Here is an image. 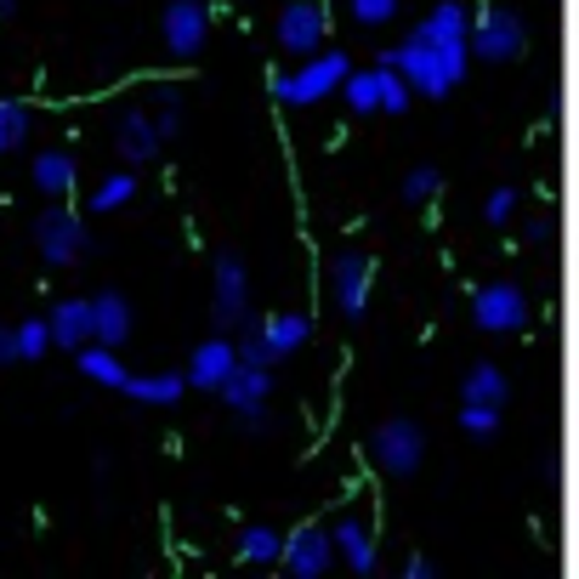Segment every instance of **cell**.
<instances>
[{"instance_id": "1", "label": "cell", "mask_w": 579, "mask_h": 579, "mask_svg": "<svg viewBox=\"0 0 579 579\" xmlns=\"http://www.w3.org/2000/svg\"><path fill=\"white\" fill-rule=\"evenodd\" d=\"M381 63H392L398 68V75L409 80V86H415V97H449L455 86H460V75H455V63L449 57H443L437 46H432V34L415 23V29H409V41L403 46H392Z\"/></svg>"}, {"instance_id": "2", "label": "cell", "mask_w": 579, "mask_h": 579, "mask_svg": "<svg viewBox=\"0 0 579 579\" xmlns=\"http://www.w3.org/2000/svg\"><path fill=\"white\" fill-rule=\"evenodd\" d=\"M347 75L353 68L341 52H313V57H301V68H279V75H272V97H279L285 109H307V102L341 91Z\"/></svg>"}, {"instance_id": "3", "label": "cell", "mask_w": 579, "mask_h": 579, "mask_svg": "<svg viewBox=\"0 0 579 579\" xmlns=\"http://www.w3.org/2000/svg\"><path fill=\"white\" fill-rule=\"evenodd\" d=\"M34 250H41L46 267H75L91 250V233L80 222V211H68L63 199H52L41 216H34Z\"/></svg>"}, {"instance_id": "4", "label": "cell", "mask_w": 579, "mask_h": 579, "mask_svg": "<svg viewBox=\"0 0 579 579\" xmlns=\"http://www.w3.org/2000/svg\"><path fill=\"white\" fill-rule=\"evenodd\" d=\"M369 460L381 466L387 477H415L421 460H426V432L415 421L392 415V421H381L369 432Z\"/></svg>"}, {"instance_id": "5", "label": "cell", "mask_w": 579, "mask_h": 579, "mask_svg": "<svg viewBox=\"0 0 579 579\" xmlns=\"http://www.w3.org/2000/svg\"><path fill=\"white\" fill-rule=\"evenodd\" d=\"M528 46V29L517 12H505V7H483L471 18V57H483V63H517Z\"/></svg>"}, {"instance_id": "6", "label": "cell", "mask_w": 579, "mask_h": 579, "mask_svg": "<svg viewBox=\"0 0 579 579\" xmlns=\"http://www.w3.org/2000/svg\"><path fill=\"white\" fill-rule=\"evenodd\" d=\"M211 313H216V330H238L250 319V272L233 250L216 256V279H211Z\"/></svg>"}, {"instance_id": "7", "label": "cell", "mask_w": 579, "mask_h": 579, "mask_svg": "<svg viewBox=\"0 0 579 579\" xmlns=\"http://www.w3.org/2000/svg\"><path fill=\"white\" fill-rule=\"evenodd\" d=\"M330 301L347 324H358L369 313V256L364 250H341L330 261Z\"/></svg>"}, {"instance_id": "8", "label": "cell", "mask_w": 579, "mask_h": 579, "mask_svg": "<svg viewBox=\"0 0 579 579\" xmlns=\"http://www.w3.org/2000/svg\"><path fill=\"white\" fill-rule=\"evenodd\" d=\"M159 34H165V52L170 57H199L204 41H211V12H204V0H170L165 18H159Z\"/></svg>"}, {"instance_id": "9", "label": "cell", "mask_w": 579, "mask_h": 579, "mask_svg": "<svg viewBox=\"0 0 579 579\" xmlns=\"http://www.w3.org/2000/svg\"><path fill=\"white\" fill-rule=\"evenodd\" d=\"M471 319L489 335H517L528 324V296L517 285H483L471 296Z\"/></svg>"}, {"instance_id": "10", "label": "cell", "mask_w": 579, "mask_h": 579, "mask_svg": "<svg viewBox=\"0 0 579 579\" xmlns=\"http://www.w3.org/2000/svg\"><path fill=\"white\" fill-rule=\"evenodd\" d=\"M267 392H272V381H267V364H233V375L222 381V403L238 415V426H245V432H256V426H261Z\"/></svg>"}, {"instance_id": "11", "label": "cell", "mask_w": 579, "mask_h": 579, "mask_svg": "<svg viewBox=\"0 0 579 579\" xmlns=\"http://www.w3.org/2000/svg\"><path fill=\"white\" fill-rule=\"evenodd\" d=\"M279 52L285 57L324 52V7H319V0H285V12H279Z\"/></svg>"}, {"instance_id": "12", "label": "cell", "mask_w": 579, "mask_h": 579, "mask_svg": "<svg viewBox=\"0 0 579 579\" xmlns=\"http://www.w3.org/2000/svg\"><path fill=\"white\" fill-rule=\"evenodd\" d=\"M421 29L432 34V46L455 63V75L466 80V63H471V18H466L460 0H443V7H432V18H426Z\"/></svg>"}, {"instance_id": "13", "label": "cell", "mask_w": 579, "mask_h": 579, "mask_svg": "<svg viewBox=\"0 0 579 579\" xmlns=\"http://www.w3.org/2000/svg\"><path fill=\"white\" fill-rule=\"evenodd\" d=\"M330 563H335V534H330V528H319V523L296 528V534L285 539V557H279V568H285V574H296V579H319Z\"/></svg>"}, {"instance_id": "14", "label": "cell", "mask_w": 579, "mask_h": 579, "mask_svg": "<svg viewBox=\"0 0 579 579\" xmlns=\"http://www.w3.org/2000/svg\"><path fill=\"white\" fill-rule=\"evenodd\" d=\"M114 148H120V159H125L131 170H136V165H154V159H159V148H165V136H159L154 114L125 109V114L114 120Z\"/></svg>"}, {"instance_id": "15", "label": "cell", "mask_w": 579, "mask_h": 579, "mask_svg": "<svg viewBox=\"0 0 579 579\" xmlns=\"http://www.w3.org/2000/svg\"><path fill=\"white\" fill-rule=\"evenodd\" d=\"M233 364H238V341H227V335L199 341L193 358H188V387H199V392H222V381L233 375Z\"/></svg>"}, {"instance_id": "16", "label": "cell", "mask_w": 579, "mask_h": 579, "mask_svg": "<svg viewBox=\"0 0 579 579\" xmlns=\"http://www.w3.org/2000/svg\"><path fill=\"white\" fill-rule=\"evenodd\" d=\"M46 324H52V347L57 353H80L91 341V296H63L46 313Z\"/></svg>"}, {"instance_id": "17", "label": "cell", "mask_w": 579, "mask_h": 579, "mask_svg": "<svg viewBox=\"0 0 579 579\" xmlns=\"http://www.w3.org/2000/svg\"><path fill=\"white\" fill-rule=\"evenodd\" d=\"M330 534H335V557L347 563L353 574H375L381 557H375V534H369V523L358 517V511H341Z\"/></svg>"}, {"instance_id": "18", "label": "cell", "mask_w": 579, "mask_h": 579, "mask_svg": "<svg viewBox=\"0 0 579 579\" xmlns=\"http://www.w3.org/2000/svg\"><path fill=\"white\" fill-rule=\"evenodd\" d=\"M91 341H102V347H114V353L131 341V301L120 290L91 296Z\"/></svg>"}, {"instance_id": "19", "label": "cell", "mask_w": 579, "mask_h": 579, "mask_svg": "<svg viewBox=\"0 0 579 579\" xmlns=\"http://www.w3.org/2000/svg\"><path fill=\"white\" fill-rule=\"evenodd\" d=\"M29 177H34V188H41L46 199H68V193H75V182H80V165H75V154H68V148H41Z\"/></svg>"}, {"instance_id": "20", "label": "cell", "mask_w": 579, "mask_h": 579, "mask_svg": "<svg viewBox=\"0 0 579 579\" xmlns=\"http://www.w3.org/2000/svg\"><path fill=\"white\" fill-rule=\"evenodd\" d=\"M261 335H267V358L279 364V358H290L296 347L313 341V319L307 313H272V319H261Z\"/></svg>"}, {"instance_id": "21", "label": "cell", "mask_w": 579, "mask_h": 579, "mask_svg": "<svg viewBox=\"0 0 579 579\" xmlns=\"http://www.w3.org/2000/svg\"><path fill=\"white\" fill-rule=\"evenodd\" d=\"M511 398V381L500 364H471L466 381H460V403H477V409H505Z\"/></svg>"}, {"instance_id": "22", "label": "cell", "mask_w": 579, "mask_h": 579, "mask_svg": "<svg viewBox=\"0 0 579 579\" xmlns=\"http://www.w3.org/2000/svg\"><path fill=\"white\" fill-rule=\"evenodd\" d=\"M75 364H80V375H86V381L109 387V392H125V381H131V369L114 358V347H102V341H86V347L75 353Z\"/></svg>"}, {"instance_id": "23", "label": "cell", "mask_w": 579, "mask_h": 579, "mask_svg": "<svg viewBox=\"0 0 579 579\" xmlns=\"http://www.w3.org/2000/svg\"><path fill=\"white\" fill-rule=\"evenodd\" d=\"M188 392V375H170V369H154V375H131L125 381V398L148 403V409H170Z\"/></svg>"}, {"instance_id": "24", "label": "cell", "mask_w": 579, "mask_h": 579, "mask_svg": "<svg viewBox=\"0 0 579 579\" xmlns=\"http://www.w3.org/2000/svg\"><path fill=\"white\" fill-rule=\"evenodd\" d=\"M279 557H285V539H279V528H267V523L238 528V563H250V568H272Z\"/></svg>"}, {"instance_id": "25", "label": "cell", "mask_w": 579, "mask_h": 579, "mask_svg": "<svg viewBox=\"0 0 579 579\" xmlns=\"http://www.w3.org/2000/svg\"><path fill=\"white\" fill-rule=\"evenodd\" d=\"M34 136V109L18 97H0V154H18Z\"/></svg>"}, {"instance_id": "26", "label": "cell", "mask_w": 579, "mask_h": 579, "mask_svg": "<svg viewBox=\"0 0 579 579\" xmlns=\"http://www.w3.org/2000/svg\"><path fill=\"white\" fill-rule=\"evenodd\" d=\"M341 97H347L353 114H381V68H353L341 80Z\"/></svg>"}, {"instance_id": "27", "label": "cell", "mask_w": 579, "mask_h": 579, "mask_svg": "<svg viewBox=\"0 0 579 579\" xmlns=\"http://www.w3.org/2000/svg\"><path fill=\"white\" fill-rule=\"evenodd\" d=\"M131 199H136V170L125 165V170H114V177H102L91 188V216H109V211H120V204H131Z\"/></svg>"}, {"instance_id": "28", "label": "cell", "mask_w": 579, "mask_h": 579, "mask_svg": "<svg viewBox=\"0 0 579 579\" xmlns=\"http://www.w3.org/2000/svg\"><path fill=\"white\" fill-rule=\"evenodd\" d=\"M154 125H159L165 143H170V136H182V91L177 86H159L154 91Z\"/></svg>"}, {"instance_id": "29", "label": "cell", "mask_w": 579, "mask_h": 579, "mask_svg": "<svg viewBox=\"0 0 579 579\" xmlns=\"http://www.w3.org/2000/svg\"><path fill=\"white\" fill-rule=\"evenodd\" d=\"M46 353H52V324L46 319H23L18 324V358L23 364H41Z\"/></svg>"}, {"instance_id": "30", "label": "cell", "mask_w": 579, "mask_h": 579, "mask_svg": "<svg viewBox=\"0 0 579 579\" xmlns=\"http://www.w3.org/2000/svg\"><path fill=\"white\" fill-rule=\"evenodd\" d=\"M437 188H443V170H437V165H415V170L403 177V204H415V211H421V204L437 199Z\"/></svg>"}, {"instance_id": "31", "label": "cell", "mask_w": 579, "mask_h": 579, "mask_svg": "<svg viewBox=\"0 0 579 579\" xmlns=\"http://www.w3.org/2000/svg\"><path fill=\"white\" fill-rule=\"evenodd\" d=\"M415 102V86H409L392 63H381V114H403Z\"/></svg>"}, {"instance_id": "32", "label": "cell", "mask_w": 579, "mask_h": 579, "mask_svg": "<svg viewBox=\"0 0 579 579\" xmlns=\"http://www.w3.org/2000/svg\"><path fill=\"white\" fill-rule=\"evenodd\" d=\"M460 432H466V437H494V432H500V409L460 403Z\"/></svg>"}, {"instance_id": "33", "label": "cell", "mask_w": 579, "mask_h": 579, "mask_svg": "<svg viewBox=\"0 0 579 579\" xmlns=\"http://www.w3.org/2000/svg\"><path fill=\"white\" fill-rule=\"evenodd\" d=\"M238 330H245V335H238V364H272V358H267V335H261V319H245Z\"/></svg>"}, {"instance_id": "34", "label": "cell", "mask_w": 579, "mask_h": 579, "mask_svg": "<svg viewBox=\"0 0 579 579\" xmlns=\"http://www.w3.org/2000/svg\"><path fill=\"white\" fill-rule=\"evenodd\" d=\"M398 18V0H353V23L364 29H387Z\"/></svg>"}, {"instance_id": "35", "label": "cell", "mask_w": 579, "mask_h": 579, "mask_svg": "<svg viewBox=\"0 0 579 579\" xmlns=\"http://www.w3.org/2000/svg\"><path fill=\"white\" fill-rule=\"evenodd\" d=\"M483 216H489V227H505L511 216H517V188H494L489 204H483Z\"/></svg>"}, {"instance_id": "36", "label": "cell", "mask_w": 579, "mask_h": 579, "mask_svg": "<svg viewBox=\"0 0 579 579\" xmlns=\"http://www.w3.org/2000/svg\"><path fill=\"white\" fill-rule=\"evenodd\" d=\"M12 364H23L18 358V324H0V369H12Z\"/></svg>"}, {"instance_id": "37", "label": "cell", "mask_w": 579, "mask_h": 579, "mask_svg": "<svg viewBox=\"0 0 579 579\" xmlns=\"http://www.w3.org/2000/svg\"><path fill=\"white\" fill-rule=\"evenodd\" d=\"M403 574H409V579H432L437 568H432V557H409V563H403Z\"/></svg>"}, {"instance_id": "38", "label": "cell", "mask_w": 579, "mask_h": 579, "mask_svg": "<svg viewBox=\"0 0 579 579\" xmlns=\"http://www.w3.org/2000/svg\"><path fill=\"white\" fill-rule=\"evenodd\" d=\"M0 18H18V0H0Z\"/></svg>"}]
</instances>
